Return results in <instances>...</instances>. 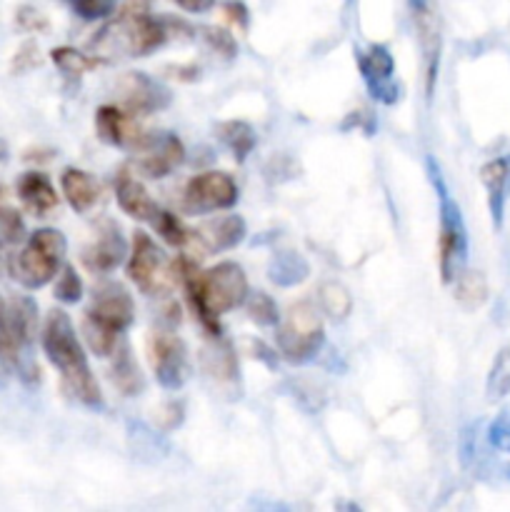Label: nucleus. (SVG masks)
<instances>
[{
  "instance_id": "23",
  "label": "nucleus",
  "mask_w": 510,
  "mask_h": 512,
  "mask_svg": "<svg viewBox=\"0 0 510 512\" xmlns=\"http://www.w3.org/2000/svg\"><path fill=\"white\" fill-rule=\"evenodd\" d=\"M455 298L463 308L475 310L488 300V283L478 270H463L455 275Z\"/></svg>"
},
{
  "instance_id": "1",
  "label": "nucleus",
  "mask_w": 510,
  "mask_h": 512,
  "mask_svg": "<svg viewBox=\"0 0 510 512\" xmlns=\"http://www.w3.org/2000/svg\"><path fill=\"white\" fill-rule=\"evenodd\" d=\"M43 348L50 363L60 370L70 393L90 408L100 405L98 380L90 370L88 355H85L83 345L75 335L73 323L63 310H50L48 318H45Z\"/></svg>"
},
{
  "instance_id": "20",
  "label": "nucleus",
  "mask_w": 510,
  "mask_h": 512,
  "mask_svg": "<svg viewBox=\"0 0 510 512\" xmlns=\"http://www.w3.org/2000/svg\"><path fill=\"white\" fill-rule=\"evenodd\" d=\"M125 253H128V248H125V240L120 238L118 230H108V233H103L93 245H90L88 253H85V263L93 270L108 273V270L118 268V265L123 263Z\"/></svg>"
},
{
  "instance_id": "38",
  "label": "nucleus",
  "mask_w": 510,
  "mask_h": 512,
  "mask_svg": "<svg viewBox=\"0 0 510 512\" xmlns=\"http://www.w3.org/2000/svg\"><path fill=\"white\" fill-rule=\"evenodd\" d=\"M8 158V145H5V140H0V163Z\"/></svg>"
},
{
  "instance_id": "36",
  "label": "nucleus",
  "mask_w": 510,
  "mask_h": 512,
  "mask_svg": "<svg viewBox=\"0 0 510 512\" xmlns=\"http://www.w3.org/2000/svg\"><path fill=\"white\" fill-rule=\"evenodd\" d=\"M208 40L213 48L223 50L225 55H233L235 53V45L233 40H230V35L225 33V30H208Z\"/></svg>"
},
{
  "instance_id": "19",
  "label": "nucleus",
  "mask_w": 510,
  "mask_h": 512,
  "mask_svg": "<svg viewBox=\"0 0 510 512\" xmlns=\"http://www.w3.org/2000/svg\"><path fill=\"white\" fill-rule=\"evenodd\" d=\"M128 50L133 55H148L158 45H163L165 30L158 20H153L145 13H133L128 18Z\"/></svg>"
},
{
  "instance_id": "7",
  "label": "nucleus",
  "mask_w": 510,
  "mask_h": 512,
  "mask_svg": "<svg viewBox=\"0 0 510 512\" xmlns=\"http://www.w3.org/2000/svg\"><path fill=\"white\" fill-rule=\"evenodd\" d=\"M128 278L138 285L143 293H160L168 285L170 270L168 260H165L163 250L155 245L150 235L138 233L133 240V250H130L128 260Z\"/></svg>"
},
{
  "instance_id": "14",
  "label": "nucleus",
  "mask_w": 510,
  "mask_h": 512,
  "mask_svg": "<svg viewBox=\"0 0 510 512\" xmlns=\"http://www.w3.org/2000/svg\"><path fill=\"white\" fill-rule=\"evenodd\" d=\"M360 70H363L365 83L370 85L373 95L388 103V95L393 90V55L383 45H373L365 53H360Z\"/></svg>"
},
{
  "instance_id": "11",
  "label": "nucleus",
  "mask_w": 510,
  "mask_h": 512,
  "mask_svg": "<svg viewBox=\"0 0 510 512\" xmlns=\"http://www.w3.org/2000/svg\"><path fill=\"white\" fill-rule=\"evenodd\" d=\"M95 130H98L100 140H105L108 145L115 148H140L145 140V135L140 133V125L135 123L133 113L123 108H115V105H103L95 113Z\"/></svg>"
},
{
  "instance_id": "10",
  "label": "nucleus",
  "mask_w": 510,
  "mask_h": 512,
  "mask_svg": "<svg viewBox=\"0 0 510 512\" xmlns=\"http://www.w3.org/2000/svg\"><path fill=\"white\" fill-rule=\"evenodd\" d=\"M85 318L95 320L103 328L113 330V333H123L135 318V305L130 300V295L125 293L120 285H110V288H103L98 295H95L93 308L88 310Z\"/></svg>"
},
{
  "instance_id": "27",
  "label": "nucleus",
  "mask_w": 510,
  "mask_h": 512,
  "mask_svg": "<svg viewBox=\"0 0 510 512\" xmlns=\"http://www.w3.org/2000/svg\"><path fill=\"white\" fill-rule=\"evenodd\" d=\"M270 278L278 285H298L308 278V263L295 253H280L270 265Z\"/></svg>"
},
{
  "instance_id": "6",
  "label": "nucleus",
  "mask_w": 510,
  "mask_h": 512,
  "mask_svg": "<svg viewBox=\"0 0 510 512\" xmlns=\"http://www.w3.org/2000/svg\"><path fill=\"white\" fill-rule=\"evenodd\" d=\"M440 188V238H438V260H440V275L443 283L455 280L460 273V265L465 260V250H468V238H465V225L460 218L458 205L450 200L445 193L443 183L438 180Z\"/></svg>"
},
{
  "instance_id": "32",
  "label": "nucleus",
  "mask_w": 510,
  "mask_h": 512,
  "mask_svg": "<svg viewBox=\"0 0 510 512\" xmlns=\"http://www.w3.org/2000/svg\"><path fill=\"white\" fill-rule=\"evenodd\" d=\"M248 318L258 325H275L278 323V308L275 300L268 293H253L248 298Z\"/></svg>"
},
{
  "instance_id": "15",
  "label": "nucleus",
  "mask_w": 510,
  "mask_h": 512,
  "mask_svg": "<svg viewBox=\"0 0 510 512\" xmlns=\"http://www.w3.org/2000/svg\"><path fill=\"white\" fill-rule=\"evenodd\" d=\"M15 190H18L20 203L33 215H48L58 205V193H55L50 178L43 173H35V170L20 175Z\"/></svg>"
},
{
  "instance_id": "3",
  "label": "nucleus",
  "mask_w": 510,
  "mask_h": 512,
  "mask_svg": "<svg viewBox=\"0 0 510 512\" xmlns=\"http://www.w3.org/2000/svg\"><path fill=\"white\" fill-rule=\"evenodd\" d=\"M63 255V233L55 228H40L30 235L28 245L10 260V270H13V278L25 288H43L58 275Z\"/></svg>"
},
{
  "instance_id": "37",
  "label": "nucleus",
  "mask_w": 510,
  "mask_h": 512,
  "mask_svg": "<svg viewBox=\"0 0 510 512\" xmlns=\"http://www.w3.org/2000/svg\"><path fill=\"white\" fill-rule=\"evenodd\" d=\"M175 3H178L180 8L190 10V13H203V10H208L210 5H213V0H175Z\"/></svg>"
},
{
  "instance_id": "34",
  "label": "nucleus",
  "mask_w": 510,
  "mask_h": 512,
  "mask_svg": "<svg viewBox=\"0 0 510 512\" xmlns=\"http://www.w3.org/2000/svg\"><path fill=\"white\" fill-rule=\"evenodd\" d=\"M75 13L85 20L108 18L115 8V0H70Z\"/></svg>"
},
{
  "instance_id": "31",
  "label": "nucleus",
  "mask_w": 510,
  "mask_h": 512,
  "mask_svg": "<svg viewBox=\"0 0 510 512\" xmlns=\"http://www.w3.org/2000/svg\"><path fill=\"white\" fill-rule=\"evenodd\" d=\"M55 278H58L55 280V298H58L60 303L73 305L83 298V280L78 278V273H75L73 268H68V265H65V268L60 270Z\"/></svg>"
},
{
  "instance_id": "26",
  "label": "nucleus",
  "mask_w": 510,
  "mask_h": 512,
  "mask_svg": "<svg viewBox=\"0 0 510 512\" xmlns=\"http://www.w3.org/2000/svg\"><path fill=\"white\" fill-rule=\"evenodd\" d=\"M510 393V348H503L493 360V368L488 373L485 383V395L490 403H498Z\"/></svg>"
},
{
  "instance_id": "33",
  "label": "nucleus",
  "mask_w": 510,
  "mask_h": 512,
  "mask_svg": "<svg viewBox=\"0 0 510 512\" xmlns=\"http://www.w3.org/2000/svg\"><path fill=\"white\" fill-rule=\"evenodd\" d=\"M23 233H25V223L23 218H20L18 210L5 208V205L0 203V235H3L8 243H18V240L23 238Z\"/></svg>"
},
{
  "instance_id": "16",
  "label": "nucleus",
  "mask_w": 510,
  "mask_h": 512,
  "mask_svg": "<svg viewBox=\"0 0 510 512\" xmlns=\"http://www.w3.org/2000/svg\"><path fill=\"white\" fill-rule=\"evenodd\" d=\"M60 188H63L65 200L75 213H88L100 198L98 180L80 168H65L60 175Z\"/></svg>"
},
{
  "instance_id": "35",
  "label": "nucleus",
  "mask_w": 510,
  "mask_h": 512,
  "mask_svg": "<svg viewBox=\"0 0 510 512\" xmlns=\"http://www.w3.org/2000/svg\"><path fill=\"white\" fill-rule=\"evenodd\" d=\"M490 438H493V443L498 445L500 450H510V420L505 418H500L498 423H493V430H490Z\"/></svg>"
},
{
  "instance_id": "17",
  "label": "nucleus",
  "mask_w": 510,
  "mask_h": 512,
  "mask_svg": "<svg viewBox=\"0 0 510 512\" xmlns=\"http://www.w3.org/2000/svg\"><path fill=\"white\" fill-rule=\"evenodd\" d=\"M115 198L118 205L123 208V213H128L135 220H153L158 215V205L150 198L148 190L143 188V183H138L130 175H120L118 185H115Z\"/></svg>"
},
{
  "instance_id": "29",
  "label": "nucleus",
  "mask_w": 510,
  "mask_h": 512,
  "mask_svg": "<svg viewBox=\"0 0 510 512\" xmlns=\"http://www.w3.org/2000/svg\"><path fill=\"white\" fill-rule=\"evenodd\" d=\"M50 58H53V63L58 65L65 75H73V78H78V75H83L85 70L98 65V60L88 58V55L73 48H55L53 53H50Z\"/></svg>"
},
{
  "instance_id": "5",
  "label": "nucleus",
  "mask_w": 510,
  "mask_h": 512,
  "mask_svg": "<svg viewBox=\"0 0 510 512\" xmlns=\"http://www.w3.org/2000/svg\"><path fill=\"white\" fill-rule=\"evenodd\" d=\"M38 328V308L30 298L8 303L0 313V360L20 368Z\"/></svg>"
},
{
  "instance_id": "40",
  "label": "nucleus",
  "mask_w": 510,
  "mask_h": 512,
  "mask_svg": "<svg viewBox=\"0 0 510 512\" xmlns=\"http://www.w3.org/2000/svg\"><path fill=\"white\" fill-rule=\"evenodd\" d=\"M3 308H5V305H3V300H0V313H3Z\"/></svg>"
},
{
  "instance_id": "30",
  "label": "nucleus",
  "mask_w": 510,
  "mask_h": 512,
  "mask_svg": "<svg viewBox=\"0 0 510 512\" xmlns=\"http://www.w3.org/2000/svg\"><path fill=\"white\" fill-rule=\"evenodd\" d=\"M150 223L155 225V230H158L165 243L175 245V248H183L188 243L190 230H185V225L173 213H168V210H158V215Z\"/></svg>"
},
{
  "instance_id": "24",
  "label": "nucleus",
  "mask_w": 510,
  "mask_h": 512,
  "mask_svg": "<svg viewBox=\"0 0 510 512\" xmlns=\"http://www.w3.org/2000/svg\"><path fill=\"white\" fill-rule=\"evenodd\" d=\"M318 298H320V308H323L333 320H345L350 315V310H353V298H350L348 288L335 283V280L320 285Z\"/></svg>"
},
{
  "instance_id": "4",
  "label": "nucleus",
  "mask_w": 510,
  "mask_h": 512,
  "mask_svg": "<svg viewBox=\"0 0 510 512\" xmlns=\"http://www.w3.org/2000/svg\"><path fill=\"white\" fill-rule=\"evenodd\" d=\"M323 345V320L313 303L290 305L278 330V348L290 363H308Z\"/></svg>"
},
{
  "instance_id": "28",
  "label": "nucleus",
  "mask_w": 510,
  "mask_h": 512,
  "mask_svg": "<svg viewBox=\"0 0 510 512\" xmlns=\"http://www.w3.org/2000/svg\"><path fill=\"white\" fill-rule=\"evenodd\" d=\"M218 135L220 140L233 150V155H238L240 160H243L255 145L253 128H250L248 123H243V120H230V123H223L218 128Z\"/></svg>"
},
{
  "instance_id": "13",
  "label": "nucleus",
  "mask_w": 510,
  "mask_h": 512,
  "mask_svg": "<svg viewBox=\"0 0 510 512\" xmlns=\"http://www.w3.org/2000/svg\"><path fill=\"white\" fill-rule=\"evenodd\" d=\"M123 103L130 113H153L168 105V90L143 73H128L120 80Z\"/></svg>"
},
{
  "instance_id": "21",
  "label": "nucleus",
  "mask_w": 510,
  "mask_h": 512,
  "mask_svg": "<svg viewBox=\"0 0 510 512\" xmlns=\"http://www.w3.org/2000/svg\"><path fill=\"white\" fill-rule=\"evenodd\" d=\"M200 238L205 240L210 250H230L243 243L245 238V220L240 215H225V218L213 220L200 230Z\"/></svg>"
},
{
  "instance_id": "39",
  "label": "nucleus",
  "mask_w": 510,
  "mask_h": 512,
  "mask_svg": "<svg viewBox=\"0 0 510 512\" xmlns=\"http://www.w3.org/2000/svg\"><path fill=\"white\" fill-rule=\"evenodd\" d=\"M0 203H3V188H0Z\"/></svg>"
},
{
  "instance_id": "41",
  "label": "nucleus",
  "mask_w": 510,
  "mask_h": 512,
  "mask_svg": "<svg viewBox=\"0 0 510 512\" xmlns=\"http://www.w3.org/2000/svg\"><path fill=\"white\" fill-rule=\"evenodd\" d=\"M0 260H3V253H0Z\"/></svg>"
},
{
  "instance_id": "12",
  "label": "nucleus",
  "mask_w": 510,
  "mask_h": 512,
  "mask_svg": "<svg viewBox=\"0 0 510 512\" xmlns=\"http://www.w3.org/2000/svg\"><path fill=\"white\" fill-rule=\"evenodd\" d=\"M140 148H143V155H140L138 165L145 175H150V178H163L170 170L178 168L185 158L183 143H180L175 135L145 138Z\"/></svg>"
},
{
  "instance_id": "25",
  "label": "nucleus",
  "mask_w": 510,
  "mask_h": 512,
  "mask_svg": "<svg viewBox=\"0 0 510 512\" xmlns=\"http://www.w3.org/2000/svg\"><path fill=\"white\" fill-rule=\"evenodd\" d=\"M115 355V365H113V383L118 385L120 393L123 395H138L143 390V378H140L138 365L133 363L130 358L128 348H123L120 353Z\"/></svg>"
},
{
  "instance_id": "8",
  "label": "nucleus",
  "mask_w": 510,
  "mask_h": 512,
  "mask_svg": "<svg viewBox=\"0 0 510 512\" xmlns=\"http://www.w3.org/2000/svg\"><path fill=\"white\" fill-rule=\"evenodd\" d=\"M238 203V185L223 170H208L195 175L185 188V205L198 213L228 210Z\"/></svg>"
},
{
  "instance_id": "18",
  "label": "nucleus",
  "mask_w": 510,
  "mask_h": 512,
  "mask_svg": "<svg viewBox=\"0 0 510 512\" xmlns=\"http://www.w3.org/2000/svg\"><path fill=\"white\" fill-rule=\"evenodd\" d=\"M510 178V160L495 158L480 168V180H483L485 190H488V205L493 213L495 228L503 223V210H505V188H508Z\"/></svg>"
},
{
  "instance_id": "2",
  "label": "nucleus",
  "mask_w": 510,
  "mask_h": 512,
  "mask_svg": "<svg viewBox=\"0 0 510 512\" xmlns=\"http://www.w3.org/2000/svg\"><path fill=\"white\" fill-rule=\"evenodd\" d=\"M185 285L198 318L218 330V318L248 300V278L238 263H218L205 273L185 268Z\"/></svg>"
},
{
  "instance_id": "9",
  "label": "nucleus",
  "mask_w": 510,
  "mask_h": 512,
  "mask_svg": "<svg viewBox=\"0 0 510 512\" xmlns=\"http://www.w3.org/2000/svg\"><path fill=\"white\" fill-rule=\"evenodd\" d=\"M150 363L163 388H180L188 378V350L178 335L158 333L150 343Z\"/></svg>"
},
{
  "instance_id": "22",
  "label": "nucleus",
  "mask_w": 510,
  "mask_h": 512,
  "mask_svg": "<svg viewBox=\"0 0 510 512\" xmlns=\"http://www.w3.org/2000/svg\"><path fill=\"white\" fill-rule=\"evenodd\" d=\"M418 30H420V50H423L425 60V78H428V90H433L435 70H438V55H440V35L438 23L433 15L425 8L418 10Z\"/></svg>"
}]
</instances>
